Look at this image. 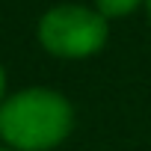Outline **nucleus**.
<instances>
[{
    "instance_id": "1",
    "label": "nucleus",
    "mask_w": 151,
    "mask_h": 151,
    "mask_svg": "<svg viewBox=\"0 0 151 151\" xmlns=\"http://www.w3.org/2000/svg\"><path fill=\"white\" fill-rule=\"evenodd\" d=\"M68 104L47 89H27L0 107V136L27 151L56 145L68 133Z\"/></svg>"
},
{
    "instance_id": "2",
    "label": "nucleus",
    "mask_w": 151,
    "mask_h": 151,
    "mask_svg": "<svg viewBox=\"0 0 151 151\" xmlns=\"http://www.w3.org/2000/svg\"><path fill=\"white\" fill-rule=\"evenodd\" d=\"M42 45L59 56H86L98 50L107 39V24L101 15L80 6H59L42 18Z\"/></svg>"
},
{
    "instance_id": "3",
    "label": "nucleus",
    "mask_w": 151,
    "mask_h": 151,
    "mask_svg": "<svg viewBox=\"0 0 151 151\" xmlns=\"http://www.w3.org/2000/svg\"><path fill=\"white\" fill-rule=\"evenodd\" d=\"M139 0H98V9H101V15H124Z\"/></svg>"
},
{
    "instance_id": "4",
    "label": "nucleus",
    "mask_w": 151,
    "mask_h": 151,
    "mask_svg": "<svg viewBox=\"0 0 151 151\" xmlns=\"http://www.w3.org/2000/svg\"><path fill=\"white\" fill-rule=\"evenodd\" d=\"M0 95H3V71H0Z\"/></svg>"
},
{
    "instance_id": "5",
    "label": "nucleus",
    "mask_w": 151,
    "mask_h": 151,
    "mask_svg": "<svg viewBox=\"0 0 151 151\" xmlns=\"http://www.w3.org/2000/svg\"><path fill=\"white\" fill-rule=\"evenodd\" d=\"M148 6H151V0H148Z\"/></svg>"
}]
</instances>
